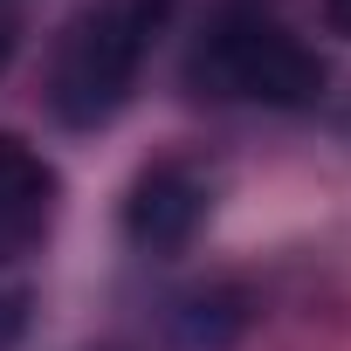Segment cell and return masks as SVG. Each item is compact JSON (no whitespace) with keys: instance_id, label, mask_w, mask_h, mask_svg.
<instances>
[{"instance_id":"obj_4","label":"cell","mask_w":351,"mask_h":351,"mask_svg":"<svg viewBox=\"0 0 351 351\" xmlns=\"http://www.w3.org/2000/svg\"><path fill=\"white\" fill-rule=\"evenodd\" d=\"M56 214V172L35 145H21L14 131H0V262H21L42 248Z\"/></svg>"},{"instance_id":"obj_3","label":"cell","mask_w":351,"mask_h":351,"mask_svg":"<svg viewBox=\"0 0 351 351\" xmlns=\"http://www.w3.org/2000/svg\"><path fill=\"white\" fill-rule=\"evenodd\" d=\"M207 207H214L207 172L165 158V165L138 172V186H131V200H124V234H131V248H145V255H180V248L207 228Z\"/></svg>"},{"instance_id":"obj_5","label":"cell","mask_w":351,"mask_h":351,"mask_svg":"<svg viewBox=\"0 0 351 351\" xmlns=\"http://www.w3.org/2000/svg\"><path fill=\"white\" fill-rule=\"evenodd\" d=\"M234 330H241V310H234V296H193V303L180 310V337H186L193 351H200V344H207V351H221Z\"/></svg>"},{"instance_id":"obj_2","label":"cell","mask_w":351,"mask_h":351,"mask_svg":"<svg viewBox=\"0 0 351 351\" xmlns=\"http://www.w3.org/2000/svg\"><path fill=\"white\" fill-rule=\"evenodd\" d=\"M200 97H248L276 110H303L324 97V62L262 8H221L186 62Z\"/></svg>"},{"instance_id":"obj_8","label":"cell","mask_w":351,"mask_h":351,"mask_svg":"<svg viewBox=\"0 0 351 351\" xmlns=\"http://www.w3.org/2000/svg\"><path fill=\"white\" fill-rule=\"evenodd\" d=\"M8 56H14V21L0 14V76H8Z\"/></svg>"},{"instance_id":"obj_7","label":"cell","mask_w":351,"mask_h":351,"mask_svg":"<svg viewBox=\"0 0 351 351\" xmlns=\"http://www.w3.org/2000/svg\"><path fill=\"white\" fill-rule=\"evenodd\" d=\"M324 21H330V35H351V0H324Z\"/></svg>"},{"instance_id":"obj_1","label":"cell","mask_w":351,"mask_h":351,"mask_svg":"<svg viewBox=\"0 0 351 351\" xmlns=\"http://www.w3.org/2000/svg\"><path fill=\"white\" fill-rule=\"evenodd\" d=\"M158 21H165V0H97L62 28L56 69H49V104L69 131H97L124 110Z\"/></svg>"},{"instance_id":"obj_6","label":"cell","mask_w":351,"mask_h":351,"mask_svg":"<svg viewBox=\"0 0 351 351\" xmlns=\"http://www.w3.org/2000/svg\"><path fill=\"white\" fill-rule=\"evenodd\" d=\"M21 330V296H0V344Z\"/></svg>"}]
</instances>
